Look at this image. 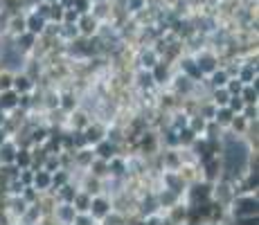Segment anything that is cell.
I'll return each instance as SVG.
<instances>
[{"label":"cell","instance_id":"6da1fadb","mask_svg":"<svg viewBox=\"0 0 259 225\" xmlns=\"http://www.w3.org/2000/svg\"><path fill=\"white\" fill-rule=\"evenodd\" d=\"M232 218L239 216H252V214H259V201L257 194H239V196L232 198L230 207H228Z\"/></svg>","mask_w":259,"mask_h":225},{"label":"cell","instance_id":"7a4b0ae2","mask_svg":"<svg viewBox=\"0 0 259 225\" xmlns=\"http://www.w3.org/2000/svg\"><path fill=\"white\" fill-rule=\"evenodd\" d=\"M158 162H160L162 171H178L183 164L181 149H160L158 151Z\"/></svg>","mask_w":259,"mask_h":225},{"label":"cell","instance_id":"3957f363","mask_svg":"<svg viewBox=\"0 0 259 225\" xmlns=\"http://www.w3.org/2000/svg\"><path fill=\"white\" fill-rule=\"evenodd\" d=\"M81 106V99H79V93L72 86L68 88H59V111L70 115L74 108Z\"/></svg>","mask_w":259,"mask_h":225},{"label":"cell","instance_id":"277c9868","mask_svg":"<svg viewBox=\"0 0 259 225\" xmlns=\"http://www.w3.org/2000/svg\"><path fill=\"white\" fill-rule=\"evenodd\" d=\"M160 185L165 189H169V192L178 194L181 198H183V194H185L187 187H189V185L183 180V176L178 171H160Z\"/></svg>","mask_w":259,"mask_h":225},{"label":"cell","instance_id":"5b68a950","mask_svg":"<svg viewBox=\"0 0 259 225\" xmlns=\"http://www.w3.org/2000/svg\"><path fill=\"white\" fill-rule=\"evenodd\" d=\"M198 167H201V178L203 180H207V183H217L223 173V158L214 156L210 160H205V162H201Z\"/></svg>","mask_w":259,"mask_h":225},{"label":"cell","instance_id":"8992f818","mask_svg":"<svg viewBox=\"0 0 259 225\" xmlns=\"http://www.w3.org/2000/svg\"><path fill=\"white\" fill-rule=\"evenodd\" d=\"M160 61V54L153 50V45H142L136 54V63L133 68H144V70H151L156 63Z\"/></svg>","mask_w":259,"mask_h":225},{"label":"cell","instance_id":"52a82bcc","mask_svg":"<svg viewBox=\"0 0 259 225\" xmlns=\"http://www.w3.org/2000/svg\"><path fill=\"white\" fill-rule=\"evenodd\" d=\"M111 209H113L111 196H106V194H97V196L91 198V209H88V214H91L95 221H102Z\"/></svg>","mask_w":259,"mask_h":225},{"label":"cell","instance_id":"ba28073f","mask_svg":"<svg viewBox=\"0 0 259 225\" xmlns=\"http://www.w3.org/2000/svg\"><path fill=\"white\" fill-rule=\"evenodd\" d=\"M171 74H174V66H171V63H167L165 59H160V61H158L156 66L151 68V77H153V83H156V88H167Z\"/></svg>","mask_w":259,"mask_h":225},{"label":"cell","instance_id":"9c48e42d","mask_svg":"<svg viewBox=\"0 0 259 225\" xmlns=\"http://www.w3.org/2000/svg\"><path fill=\"white\" fill-rule=\"evenodd\" d=\"M162 214H165V218H167V221L171 223V225H185V223H187V214H189V205L181 198V201H178L176 205L167 207Z\"/></svg>","mask_w":259,"mask_h":225},{"label":"cell","instance_id":"30bf717a","mask_svg":"<svg viewBox=\"0 0 259 225\" xmlns=\"http://www.w3.org/2000/svg\"><path fill=\"white\" fill-rule=\"evenodd\" d=\"M74 216H77V209L72 203H57L52 209V218L57 221V225H72Z\"/></svg>","mask_w":259,"mask_h":225},{"label":"cell","instance_id":"8fae6325","mask_svg":"<svg viewBox=\"0 0 259 225\" xmlns=\"http://www.w3.org/2000/svg\"><path fill=\"white\" fill-rule=\"evenodd\" d=\"M83 138H86L88 147H95L97 142H102L106 138V124L99 122V119H93L86 128H83Z\"/></svg>","mask_w":259,"mask_h":225},{"label":"cell","instance_id":"7c38bea8","mask_svg":"<svg viewBox=\"0 0 259 225\" xmlns=\"http://www.w3.org/2000/svg\"><path fill=\"white\" fill-rule=\"evenodd\" d=\"M77 29H79V36H83V38L95 36V34H97V29H99V21L93 16L91 12L81 14V16H79V21H77Z\"/></svg>","mask_w":259,"mask_h":225},{"label":"cell","instance_id":"4fadbf2b","mask_svg":"<svg viewBox=\"0 0 259 225\" xmlns=\"http://www.w3.org/2000/svg\"><path fill=\"white\" fill-rule=\"evenodd\" d=\"M36 43H38V36H36V34H32V32H27V29L14 38V45H16V50L21 54H25V57H29V54H32V50L36 48Z\"/></svg>","mask_w":259,"mask_h":225},{"label":"cell","instance_id":"5bb4252c","mask_svg":"<svg viewBox=\"0 0 259 225\" xmlns=\"http://www.w3.org/2000/svg\"><path fill=\"white\" fill-rule=\"evenodd\" d=\"M34 88H36V81H34V79L29 77L27 72H23V70H18V72H14V83H12V90H16L18 95H23V93H32Z\"/></svg>","mask_w":259,"mask_h":225},{"label":"cell","instance_id":"9a60e30c","mask_svg":"<svg viewBox=\"0 0 259 225\" xmlns=\"http://www.w3.org/2000/svg\"><path fill=\"white\" fill-rule=\"evenodd\" d=\"M108 164V176L111 178H126V156L115 153L111 160H106Z\"/></svg>","mask_w":259,"mask_h":225},{"label":"cell","instance_id":"2e32d148","mask_svg":"<svg viewBox=\"0 0 259 225\" xmlns=\"http://www.w3.org/2000/svg\"><path fill=\"white\" fill-rule=\"evenodd\" d=\"M93 153H95L97 158H102V160H111L113 156H115V153H119V147H117V144H113L111 140L104 138L102 142H97V144L93 147Z\"/></svg>","mask_w":259,"mask_h":225},{"label":"cell","instance_id":"e0dca14e","mask_svg":"<svg viewBox=\"0 0 259 225\" xmlns=\"http://www.w3.org/2000/svg\"><path fill=\"white\" fill-rule=\"evenodd\" d=\"M18 144L14 138H7L3 144H0V164H14V158H16Z\"/></svg>","mask_w":259,"mask_h":225},{"label":"cell","instance_id":"ac0fdd59","mask_svg":"<svg viewBox=\"0 0 259 225\" xmlns=\"http://www.w3.org/2000/svg\"><path fill=\"white\" fill-rule=\"evenodd\" d=\"M74 158V169H79V171H86L88 164L93 162L95 153H93V147H83V149H77V151L72 153Z\"/></svg>","mask_w":259,"mask_h":225},{"label":"cell","instance_id":"d6986e66","mask_svg":"<svg viewBox=\"0 0 259 225\" xmlns=\"http://www.w3.org/2000/svg\"><path fill=\"white\" fill-rule=\"evenodd\" d=\"M77 192H79L77 183L70 178V183L61 185V187H59L57 192H52V194H54V198H57V203H72V198H74V194Z\"/></svg>","mask_w":259,"mask_h":225},{"label":"cell","instance_id":"ffe728a7","mask_svg":"<svg viewBox=\"0 0 259 225\" xmlns=\"http://www.w3.org/2000/svg\"><path fill=\"white\" fill-rule=\"evenodd\" d=\"M46 25H48V21L43 16H38L36 12H29L27 16H25V27H27V32L36 34V36H41V34H43Z\"/></svg>","mask_w":259,"mask_h":225},{"label":"cell","instance_id":"44dd1931","mask_svg":"<svg viewBox=\"0 0 259 225\" xmlns=\"http://www.w3.org/2000/svg\"><path fill=\"white\" fill-rule=\"evenodd\" d=\"M41 216H43L41 207H38L36 203H32V205H27V209H25L23 216L16 221V225H38Z\"/></svg>","mask_w":259,"mask_h":225},{"label":"cell","instance_id":"7402d4cb","mask_svg":"<svg viewBox=\"0 0 259 225\" xmlns=\"http://www.w3.org/2000/svg\"><path fill=\"white\" fill-rule=\"evenodd\" d=\"M178 173H181L187 185L201 180V167H198V162H183L181 169H178Z\"/></svg>","mask_w":259,"mask_h":225},{"label":"cell","instance_id":"603a6c76","mask_svg":"<svg viewBox=\"0 0 259 225\" xmlns=\"http://www.w3.org/2000/svg\"><path fill=\"white\" fill-rule=\"evenodd\" d=\"M14 108H18V93L16 90H3L0 93V111L12 113Z\"/></svg>","mask_w":259,"mask_h":225},{"label":"cell","instance_id":"cb8c5ba5","mask_svg":"<svg viewBox=\"0 0 259 225\" xmlns=\"http://www.w3.org/2000/svg\"><path fill=\"white\" fill-rule=\"evenodd\" d=\"M25 29H27V27H25V16H23V14H14V16L7 21V27H5V32H7L12 38H16L18 34L25 32Z\"/></svg>","mask_w":259,"mask_h":225},{"label":"cell","instance_id":"d4e9b609","mask_svg":"<svg viewBox=\"0 0 259 225\" xmlns=\"http://www.w3.org/2000/svg\"><path fill=\"white\" fill-rule=\"evenodd\" d=\"M257 77H259V68L241 61V66H239V70H237V79H239V81H241V83H252Z\"/></svg>","mask_w":259,"mask_h":225},{"label":"cell","instance_id":"484cf974","mask_svg":"<svg viewBox=\"0 0 259 225\" xmlns=\"http://www.w3.org/2000/svg\"><path fill=\"white\" fill-rule=\"evenodd\" d=\"M32 185L38 189V192H50V189H52V173H48L46 169H36V171H34Z\"/></svg>","mask_w":259,"mask_h":225},{"label":"cell","instance_id":"4316f807","mask_svg":"<svg viewBox=\"0 0 259 225\" xmlns=\"http://www.w3.org/2000/svg\"><path fill=\"white\" fill-rule=\"evenodd\" d=\"M88 173H93V176H97V178H108V164H106V160H102V158H97L95 156L93 158V162L88 164V169H86Z\"/></svg>","mask_w":259,"mask_h":225},{"label":"cell","instance_id":"83f0119b","mask_svg":"<svg viewBox=\"0 0 259 225\" xmlns=\"http://www.w3.org/2000/svg\"><path fill=\"white\" fill-rule=\"evenodd\" d=\"M91 194H86V192H81L79 189L77 194H74V198H72V205H74V209H77V214H86L88 209H91Z\"/></svg>","mask_w":259,"mask_h":225},{"label":"cell","instance_id":"f1b7e54d","mask_svg":"<svg viewBox=\"0 0 259 225\" xmlns=\"http://www.w3.org/2000/svg\"><path fill=\"white\" fill-rule=\"evenodd\" d=\"M228 131H230L232 135H239V138H243L248 131V119L243 117L241 113H237L235 117H232V122H230V126H228Z\"/></svg>","mask_w":259,"mask_h":225},{"label":"cell","instance_id":"f546056e","mask_svg":"<svg viewBox=\"0 0 259 225\" xmlns=\"http://www.w3.org/2000/svg\"><path fill=\"white\" fill-rule=\"evenodd\" d=\"M235 115H237V113H232L228 106H217V113H214V122H217L221 128H228Z\"/></svg>","mask_w":259,"mask_h":225},{"label":"cell","instance_id":"4dcf8cb0","mask_svg":"<svg viewBox=\"0 0 259 225\" xmlns=\"http://www.w3.org/2000/svg\"><path fill=\"white\" fill-rule=\"evenodd\" d=\"M14 164L18 169H29L32 167V153H29V147H18L16 158H14Z\"/></svg>","mask_w":259,"mask_h":225},{"label":"cell","instance_id":"1f68e13d","mask_svg":"<svg viewBox=\"0 0 259 225\" xmlns=\"http://www.w3.org/2000/svg\"><path fill=\"white\" fill-rule=\"evenodd\" d=\"M239 97L243 99V104H259V90L252 86V83H243Z\"/></svg>","mask_w":259,"mask_h":225},{"label":"cell","instance_id":"d6a6232c","mask_svg":"<svg viewBox=\"0 0 259 225\" xmlns=\"http://www.w3.org/2000/svg\"><path fill=\"white\" fill-rule=\"evenodd\" d=\"M176 133H178V144H181V149H189V147H192V142H194V140L198 138V135L194 133V131H192V128H189V126H183V128H178Z\"/></svg>","mask_w":259,"mask_h":225},{"label":"cell","instance_id":"836d02e7","mask_svg":"<svg viewBox=\"0 0 259 225\" xmlns=\"http://www.w3.org/2000/svg\"><path fill=\"white\" fill-rule=\"evenodd\" d=\"M70 178H72V173L68 171V169H57V171L52 173V189H50V192H57L61 185L70 183Z\"/></svg>","mask_w":259,"mask_h":225},{"label":"cell","instance_id":"e575fe53","mask_svg":"<svg viewBox=\"0 0 259 225\" xmlns=\"http://www.w3.org/2000/svg\"><path fill=\"white\" fill-rule=\"evenodd\" d=\"M207 97L212 99L214 106H228V99H230V93H228L226 88H214L210 90V95Z\"/></svg>","mask_w":259,"mask_h":225},{"label":"cell","instance_id":"d590c367","mask_svg":"<svg viewBox=\"0 0 259 225\" xmlns=\"http://www.w3.org/2000/svg\"><path fill=\"white\" fill-rule=\"evenodd\" d=\"M205 124H207V119L201 117L198 113H192V115H189V119H187V126L192 128L196 135H203V131H205Z\"/></svg>","mask_w":259,"mask_h":225},{"label":"cell","instance_id":"8d00e7d4","mask_svg":"<svg viewBox=\"0 0 259 225\" xmlns=\"http://www.w3.org/2000/svg\"><path fill=\"white\" fill-rule=\"evenodd\" d=\"M223 131L226 128H221L214 119H207V124H205V131H203V138H207V140H221L223 138Z\"/></svg>","mask_w":259,"mask_h":225},{"label":"cell","instance_id":"74e56055","mask_svg":"<svg viewBox=\"0 0 259 225\" xmlns=\"http://www.w3.org/2000/svg\"><path fill=\"white\" fill-rule=\"evenodd\" d=\"M97 225H126V216H124V214H119V212H115V209H111V212H108L102 221H97Z\"/></svg>","mask_w":259,"mask_h":225},{"label":"cell","instance_id":"f35d334b","mask_svg":"<svg viewBox=\"0 0 259 225\" xmlns=\"http://www.w3.org/2000/svg\"><path fill=\"white\" fill-rule=\"evenodd\" d=\"M12 83H14V70L0 66V93L3 90H12Z\"/></svg>","mask_w":259,"mask_h":225},{"label":"cell","instance_id":"ab89813d","mask_svg":"<svg viewBox=\"0 0 259 225\" xmlns=\"http://www.w3.org/2000/svg\"><path fill=\"white\" fill-rule=\"evenodd\" d=\"M38 194H41V192H38V189L34 187V185H27V187H23L21 198H23V201L27 203V205H32V203H36V201H38Z\"/></svg>","mask_w":259,"mask_h":225},{"label":"cell","instance_id":"60d3db41","mask_svg":"<svg viewBox=\"0 0 259 225\" xmlns=\"http://www.w3.org/2000/svg\"><path fill=\"white\" fill-rule=\"evenodd\" d=\"M241 115L248 119V122H255V119H259V108H257V104H246L243 106V111Z\"/></svg>","mask_w":259,"mask_h":225},{"label":"cell","instance_id":"b9f144b4","mask_svg":"<svg viewBox=\"0 0 259 225\" xmlns=\"http://www.w3.org/2000/svg\"><path fill=\"white\" fill-rule=\"evenodd\" d=\"M79 16H81V14H79L77 9L68 7V9H63V18H61V23H66V25H74V23L79 21Z\"/></svg>","mask_w":259,"mask_h":225},{"label":"cell","instance_id":"7bdbcfd3","mask_svg":"<svg viewBox=\"0 0 259 225\" xmlns=\"http://www.w3.org/2000/svg\"><path fill=\"white\" fill-rule=\"evenodd\" d=\"M243 106H246V104H243V99L239 97V95H230V99H228V108H230L232 113H241Z\"/></svg>","mask_w":259,"mask_h":225},{"label":"cell","instance_id":"ee69618b","mask_svg":"<svg viewBox=\"0 0 259 225\" xmlns=\"http://www.w3.org/2000/svg\"><path fill=\"white\" fill-rule=\"evenodd\" d=\"M232 225H259V214H252V216L232 218Z\"/></svg>","mask_w":259,"mask_h":225},{"label":"cell","instance_id":"f6af8a7d","mask_svg":"<svg viewBox=\"0 0 259 225\" xmlns=\"http://www.w3.org/2000/svg\"><path fill=\"white\" fill-rule=\"evenodd\" d=\"M241 88H243V83L239 81L237 77H230V79H228L226 90H228V93H230V95H239V93H241Z\"/></svg>","mask_w":259,"mask_h":225},{"label":"cell","instance_id":"bcb514c9","mask_svg":"<svg viewBox=\"0 0 259 225\" xmlns=\"http://www.w3.org/2000/svg\"><path fill=\"white\" fill-rule=\"evenodd\" d=\"M144 225H165V214L162 212L149 214V216H144Z\"/></svg>","mask_w":259,"mask_h":225},{"label":"cell","instance_id":"7dc6e473","mask_svg":"<svg viewBox=\"0 0 259 225\" xmlns=\"http://www.w3.org/2000/svg\"><path fill=\"white\" fill-rule=\"evenodd\" d=\"M70 131H72V128H70ZM72 144H74V151H77V149L88 147L86 138H83V131H72Z\"/></svg>","mask_w":259,"mask_h":225},{"label":"cell","instance_id":"c3c4849f","mask_svg":"<svg viewBox=\"0 0 259 225\" xmlns=\"http://www.w3.org/2000/svg\"><path fill=\"white\" fill-rule=\"evenodd\" d=\"M72 9H77L79 14H88L93 9V3H91V0H74Z\"/></svg>","mask_w":259,"mask_h":225},{"label":"cell","instance_id":"681fc988","mask_svg":"<svg viewBox=\"0 0 259 225\" xmlns=\"http://www.w3.org/2000/svg\"><path fill=\"white\" fill-rule=\"evenodd\" d=\"M72 225H97V221H95V218L91 216V214H77V216H74V221H72Z\"/></svg>","mask_w":259,"mask_h":225},{"label":"cell","instance_id":"f907efd6","mask_svg":"<svg viewBox=\"0 0 259 225\" xmlns=\"http://www.w3.org/2000/svg\"><path fill=\"white\" fill-rule=\"evenodd\" d=\"M18 180H21L25 187H27V185L34 183V171H32V169H21V171H18Z\"/></svg>","mask_w":259,"mask_h":225},{"label":"cell","instance_id":"816d5d0a","mask_svg":"<svg viewBox=\"0 0 259 225\" xmlns=\"http://www.w3.org/2000/svg\"><path fill=\"white\" fill-rule=\"evenodd\" d=\"M144 7H147V0H126L128 12H142Z\"/></svg>","mask_w":259,"mask_h":225},{"label":"cell","instance_id":"f5cc1de1","mask_svg":"<svg viewBox=\"0 0 259 225\" xmlns=\"http://www.w3.org/2000/svg\"><path fill=\"white\" fill-rule=\"evenodd\" d=\"M7 138H9V135H7V131H5V128L0 126V144H3V142H5V140H7Z\"/></svg>","mask_w":259,"mask_h":225},{"label":"cell","instance_id":"db71d44e","mask_svg":"<svg viewBox=\"0 0 259 225\" xmlns=\"http://www.w3.org/2000/svg\"><path fill=\"white\" fill-rule=\"evenodd\" d=\"M0 57H3V43H0Z\"/></svg>","mask_w":259,"mask_h":225},{"label":"cell","instance_id":"11a10c76","mask_svg":"<svg viewBox=\"0 0 259 225\" xmlns=\"http://www.w3.org/2000/svg\"><path fill=\"white\" fill-rule=\"evenodd\" d=\"M46 3H59V0H46Z\"/></svg>","mask_w":259,"mask_h":225}]
</instances>
